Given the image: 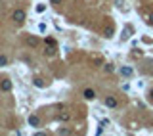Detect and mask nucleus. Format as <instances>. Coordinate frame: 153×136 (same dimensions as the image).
Here are the masks:
<instances>
[{
  "mask_svg": "<svg viewBox=\"0 0 153 136\" xmlns=\"http://www.w3.org/2000/svg\"><path fill=\"white\" fill-rule=\"evenodd\" d=\"M50 2H52V4H59V2H61V0H50Z\"/></svg>",
  "mask_w": 153,
  "mask_h": 136,
  "instance_id": "nucleus-18",
  "label": "nucleus"
},
{
  "mask_svg": "<svg viewBox=\"0 0 153 136\" xmlns=\"http://www.w3.org/2000/svg\"><path fill=\"white\" fill-rule=\"evenodd\" d=\"M103 103H105V107H111V109H113V107H117V103H119V102H117L115 96H107Z\"/></svg>",
  "mask_w": 153,
  "mask_h": 136,
  "instance_id": "nucleus-3",
  "label": "nucleus"
},
{
  "mask_svg": "<svg viewBox=\"0 0 153 136\" xmlns=\"http://www.w3.org/2000/svg\"><path fill=\"white\" fill-rule=\"evenodd\" d=\"M6 63H8V58H6V56H0V67H4V65H6Z\"/></svg>",
  "mask_w": 153,
  "mask_h": 136,
  "instance_id": "nucleus-12",
  "label": "nucleus"
},
{
  "mask_svg": "<svg viewBox=\"0 0 153 136\" xmlns=\"http://www.w3.org/2000/svg\"><path fill=\"white\" fill-rule=\"evenodd\" d=\"M27 44H29V46H33V48H37V46L40 44V41H38L37 37H27Z\"/></svg>",
  "mask_w": 153,
  "mask_h": 136,
  "instance_id": "nucleus-6",
  "label": "nucleus"
},
{
  "mask_svg": "<svg viewBox=\"0 0 153 136\" xmlns=\"http://www.w3.org/2000/svg\"><path fill=\"white\" fill-rule=\"evenodd\" d=\"M12 17H14V21L17 23V25H21V23H25V12L21 10V8H17V10H14V14H12Z\"/></svg>",
  "mask_w": 153,
  "mask_h": 136,
  "instance_id": "nucleus-1",
  "label": "nucleus"
},
{
  "mask_svg": "<svg viewBox=\"0 0 153 136\" xmlns=\"http://www.w3.org/2000/svg\"><path fill=\"white\" fill-rule=\"evenodd\" d=\"M58 134H69V130H67V129H59Z\"/></svg>",
  "mask_w": 153,
  "mask_h": 136,
  "instance_id": "nucleus-14",
  "label": "nucleus"
},
{
  "mask_svg": "<svg viewBox=\"0 0 153 136\" xmlns=\"http://www.w3.org/2000/svg\"><path fill=\"white\" fill-rule=\"evenodd\" d=\"M103 69H105V73H113V71H115V67L111 65V63H107V65H103Z\"/></svg>",
  "mask_w": 153,
  "mask_h": 136,
  "instance_id": "nucleus-11",
  "label": "nucleus"
},
{
  "mask_svg": "<svg viewBox=\"0 0 153 136\" xmlns=\"http://www.w3.org/2000/svg\"><path fill=\"white\" fill-rule=\"evenodd\" d=\"M82 96H84V100H88V102H90V100H96V90L86 88V90L82 92Z\"/></svg>",
  "mask_w": 153,
  "mask_h": 136,
  "instance_id": "nucleus-4",
  "label": "nucleus"
},
{
  "mask_svg": "<svg viewBox=\"0 0 153 136\" xmlns=\"http://www.w3.org/2000/svg\"><path fill=\"white\" fill-rule=\"evenodd\" d=\"M37 12H44V4H38V6H37Z\"/></svg>",
  "mask_w": 153,
  "mask_h": 136,
  "instance_id": "nucleus-16",
  "label": "nucleus"
},
{
  "mask_svg": "<svg viewBox=\"0 0 153 136\" xmlns=\"http://www.w3.org/2000/svg\"><path fill=\"white\" fill-rule=\"evenodd\" d=\"M12 86H14V85H12L10 79H4V81L0 82V90H2V92H10V90H12Z\"/></svg>",
  "mask_w": 153,
  "mask_h": 136,
  "instance_id": "nucleus-2",
  "label": "nucleus"
},
{
  "mask_svg": "<svg viewBox=\"0 0 153 136\" xmlns=\"http://www.w3.org/2000/svg\"><path fill=\"white\" fill-rule=\"evenodd\" d=\"M147 100H149V102H153V88L149 90V94H147Z\"/></svg>",
  "mask_w": 153,
  "mask_h": 136,
  "instance_id": "nucleus-15",
  "label": "nucleus"
},
{
  "mask_svg": "<svg viewBox=\"0 0 153 136\" xmlns=\"http://www.w3.org/2000/svg\"><path fill=\"white\" fill-rule=\"evenodd\" d=\"M69 119H71V113H69V111H63V113L59 115V121H63V123L69 121Z\"/></svg>",
  "mask_w": 153,
  "mask_h": 136,
  "instance_id": "nucleus-8",
  "label": "nucleus"
},
{
  "mask_svg": "<svg viewBox=\"0 0 153 136\" xmlns=\"http://www.w3.org/2000/svg\"><path fill=\"white\" fill-rule=\"evenodd\" d=\"M132 73H134L132 67H121V75L123 77H132Z\"/></svg>",
  "mask_w": 153,
  "mask_h": 136,
  "instance_id": "nucleus-7",
  "label": "nucleus"
},
{
  "mask_svg": "<svg viewBox=\"0 0 153 136\" xmlns=\"http://www.w3.org/2000/svg\"><path fill=\"white\" fill-rule=\"evenodd\" d=\"M35 86H38V88H44V86H46V82H44L42 79L37 77V79H35Z\"/></svg>",
  "mask_w": 153,
  "mask_h": 136,
  "instance_id": "nucleus-9",
  "label": "nucleus"
},
{
  "mask_svg": "<svg viewBox=\"0 0 153 136\" xmlns=\"http://www.w3.org/2000/svg\"><path fill=\"white\" fill-rule=\"evenodd\" d=\"M29 125L31 127H38L40 125V117H38V115H29Z\"/></svg>",
  "mask_w": 153,
  "mask_h": 136,
  "instance_id": "nucleus-5",
  "label": "nucleus"
},
{
  "mask_svg": "<svg viewBox=\"0 0 153 136\" xmlns=\"http://www.w3.org/2000/svg\"><path fill=\"white\" fill-rule=\"evenodd\" d=\"M147 23H153V14H149V15H147Z\"/></svg>",
  "mask_w": 153,
  "mask_h": 136,
  "instance_id": "nucleus-17",
  "label": "nucleus"
},
{
  "mask_svg": "<svg viewBox=\"0 0 153 136\" xmlns=\"http://www.w3.org/2000/svg\"><path fill=\"white\" fill-rule=\"evenodd\" d=\"M44 52H46L48 56H54V54H56V46H48V48H46V50H44Z\"/></svg>",
  "mask_w": 153,
  "mask_h": 136,
  "instance_id": "nucleus-10",
  "label": "nucleus"
},
{
  "mask_svg": "<svg viewBox=\"0 0 153 136\" xmlns=\"http://www.w3.org/2000/svg\"><path fill=\"white\" fill-rule=\"evenodd\" d=\"M46 44H48V46H56V42H54V38H46Z\"/></svg>",
  "mask_w": 153,
  "mask_h": 136,
  "instance_id": "nucleus-13",
  "label": "nucleus"
}]
</instances>
